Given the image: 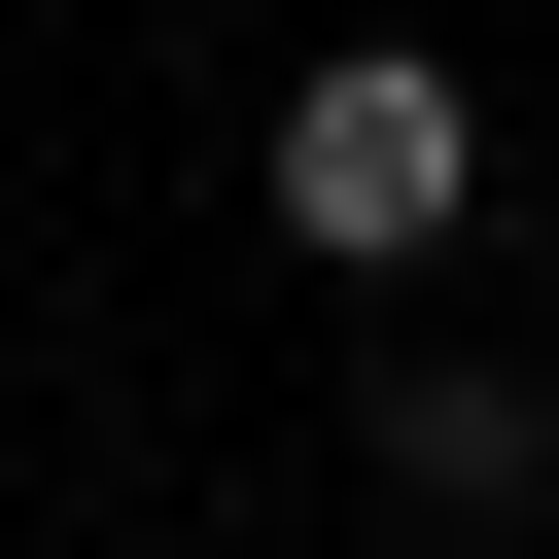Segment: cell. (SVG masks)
I'll use <instances>...</instances> for the list:
<instances>
[{
	"label": "cell",
	"mask_w": 559,
	"mask_h": 559,
	"mask_svg": "<svg viewBox=\"0 0 559 559\" xmlns=\"http://www.w3.org/2000/svg\"><path fill=\"white\" fill-rule=\"evenodd\" d=\"M245 210H280L314 280H419V245L489 210V105H454L419 35H314V70H280V140H245Z\"/></svg>",
	"instance_id": "1"
},
{
	"label": "cell",
	"mask_w": 559,
	"mask_h": 559,
	"mask_svg": "<svg viewBox=\"0 0 559 559\" xmlns=\"http://www.w3.org/2000/svg\"><path fill=\"white\" fill-rule=\"evenodd\" d=\"M384 489H419V524H524V489H559V384H524V349H384Z\"/></svg>",
	"instance_id": "2"
}]
</instances>
